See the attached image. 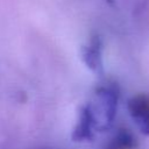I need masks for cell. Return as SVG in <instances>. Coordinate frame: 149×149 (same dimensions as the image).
Returning <instances> with one entry per match:
<instances>
[{
    "label": "cell",
    "mask_w": 149,
    "mask_h": 149,
    "mask_svg": "<svg viewBox=\"0 0 149 149\" xmlns=\"http://www.w3.org/2000/svg\"><path fill=\"white\" fill-rule=\"evenodd\" d=\"M109 6H114L115 3H116V0H105Z\"/></svg>",
    "instance_id": "obj_6"
},
{
    "label": "cell",
    "mask_w": 149,
    "mask_h": 149,
    "mask_svg": "<svg viewBox=\"0 0 149 149\" xmlns=\"http://www.w3.org/2000/svg\"><path fill=\"white\" fill-rule=\"evenodd\" d=\"M136 147L137 141L133 133L127 128H120L105 144L104 149H135Z\"/></svg>",
    "instance_id": "obj_5"
},
{
    "label": "cell",
    "mask_w": 149,
    "mask_h": 149,
    "mask_svg": "<svg viewBox=\"0 0 149 149\" xmlns=\"http://www.w3.org/2000/svg\"><path fill=\"white\" fill-rule=\"evenodd\" d=\"M94 129L95 127H94V120L92 116V112L90 109L88 104H86L79 111L78 120L72 132V140L76 142L91 141L93 139Z\"/></svg>",
    "instance_id": "obj_4"
},
{
    "label": "cell",
    "mask_w": 149,
    "mask_h": 149,
    "mask_svg": "<svg viewBox=\"0 0 149 149\" xmlns=\"http://www.w3.org/2000/svg\"><path fill=\"white\" fill-rule=\"evenodd\" d=\"M119 100V91L115 86H99L94 93L93 102H88L94 127L99 132L108 129L115 118Z\"/></svg>",
    "instance_id": "obj_1"
},
{
    "label": "cell",
    "mask_w": 149,
    "mask_h": 149,
    "mask_svg": "<svg viewBox=\"0 0 149 149\" xmlns=\"http://www.w3.org/2000/svg\"><path fill=\"white\" fill-rule=\"evenodd\" d=\"M128 112L144 135H149V95L140 93L132 97L127 104Z\"/></svg>",
    "instance_id": "obj_2"
},
{
    "label": "cell",
    "mask_w": 149,
    "mask_h": 149,
    "mask_svg": "<svg viewBox=\"0 0 149 149\" xmlns=\"http://www.w3.org/2000/svg\"><path fill=\"white\" fill-rule=\"evenodd\" d=\"M81 58L88 69L97 73L102 72V41L99 35H93L81 48Z\"/></svg>",
    "instance_id": "obj_3"
}]
</instances>
